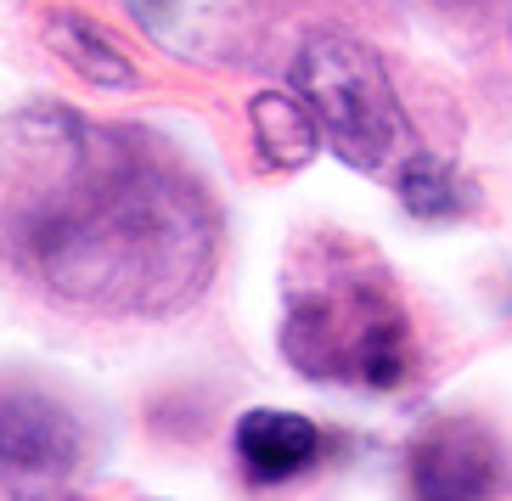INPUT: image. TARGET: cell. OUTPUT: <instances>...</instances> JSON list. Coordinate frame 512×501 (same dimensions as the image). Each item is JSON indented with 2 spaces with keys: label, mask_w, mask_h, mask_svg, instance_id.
Instances as JSON below:
<instances>
[{
  "label": "cell",
  "mask_w": 512,
  "mask_h": 501,
  "mask_svg": "<svg viewBox=\"0 0 512 501\" xmlns=\"http://www.w3.org/2000/svg\"><path fill=\"white\" fill-rule=\"evenodd\" d=\"M0 248L68 304L169 316L214 276L220 214L136 130L23 107L0 124Z\"/></svg>",
  "instance_id": "cell-1"
},
{
  "label": "cell",
  "mask_w": 512,
  "mask_h": 501,
  "mask_svg": "<svg viewBox=\"0 0 512 501\" xmlns=\"http://www.w3.org/2000/svg\"><path fill=\"white\" fill-rule=\"evenodd\" d=\"M282 355L316 383L400 389L411 372V316L389 276L366 271L361 254L321 248L316 276L287 282Z\"/></svg>",
  "instance_id": "cell-2"
},
{
  "label": "cell",
  "mask_w": 512,
  "mask_h": 501,
  "mask_svg": "<svg viewBox=\"0 0 512 501\" xmlns=\"http://www.w3.org/2000/svg\"><path fill=\"white\" fill-rule=\"evenodd\" d=\"M293 85L316 113L321 147L361 175H400L417 158V130L389 85V68L355 34H310L293 62Z\"/></svg>",
  "instance_id": "cell-3"
},
{
  "label": "cell",
  "mask_w": 512,
  "mask_h": 501,
  "mask_svg": "<svg viewBox=\"0 0 512 501\" xmlns=\"http://www.w3.org/2000/svg\"><path fill=\"white\" fill-rule=\"evenodd\" d=\"M85 456V434L40 389L0 395V485L12 501H62Z\"/></svg>",
  "instance_id": "cell-4"
},
{
  "label": "cell",
  "mask_w": 512,
  "mask_h": 501,
  "mask_svg": "<svg viewBox=\"0 0 512 501\" xmlns=\"http://www.w3.org/2000/svg\"><path fill=\"white\" fill-rule=\"evenodd\" d=\"M411 501H496L507 490V456L490 428L445 417L406 456Z\"/></svg>",
  "instance_id": "cell-5"
},
{
  "label": "cell",
  "mask_w": 512,
  "mask_h": 501,
  "mask_svg": "<svg viewBox=\"0 0 512 501\" xmlns=\"http://www.w3.org/2000/svg\"><path fill=\"white\" fill-rule=\"evenodd\" d=\"M321 456V428L299 411H248L237 423V462L254 485L293 479Z\"/></svg>",
  "instance_id": "cell-6"
},
{
  "label": "cell",
  "mask_w": 512,
  "mask_h": 501,
  "mask_svg": "<svg viewBox=\"0 0 512 501\" xmlns=\"http://www.w3.org/2000/svg\"><path fill=\"white\" fill-rule=\"evenodd\" d=\"M46 40L79 79H91V85H107V91H124V85H136V62L124 57V46L113 40L107 29H96L91 17L79 12H51L46 17Z\"/></svg>",
  "instance_id": "cell-7"
},
{
  "label": "cell",
  "mask_w": 512,
  "mask_h": 501,
  "mask_svg": "<svg viewBox=\"0 0 512 501\" xmlns=\"http://www.w3.org/2000/svg\"><path fill=\"white\" fill-rule=\"evenodd\" d=\"M248 124H254V141H259V152H265L271 169H299V164H310L316 147H321L316 113L304 107V96L293 102V96H282V91H259L254 102H248Z\"/></svg>",
  "instance_id": "cell-8"
},
{
  "label": "cell",
  "mask_w": 512,
  "mask_h": 501,
  "mask_svg": "<svg viewBox=\"0 0 512 501\" xmlns=\"http://www.w3.org/2000/svg\"><path fill=\"white\" fill-rule=\"evenodd\" d=\"M394 186H400V209L417 214V220H451V214L467 209V192L451 175V164H439L428 152H417V158L394 175Z\"/></svg>",
  "instance_id": "cell-9"
}]
</instances>
